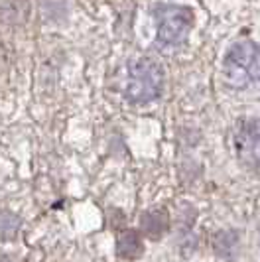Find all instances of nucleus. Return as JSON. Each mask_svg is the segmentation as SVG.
<instances>
[{
  "instance_id": "f257e3e1",
  "label": "nucleus",
  "mask_w": 260,
  "mask_h": 262,
  "mask_svg": "<svg viewBox=\"0 0 260 262\" xmlns=\"http://www.w3.org/2000/svg\"><path fill=\"white\" fill-rule=\"evenodd\" d=\"M164 89V69L152 57H136L128 63L124 95L130 103L144 105L158 99Z\"/></svg>"
},
{
  "instance_id": "f03ea898",
  "label": "nucleus",
  "mask_w": 260,
  "mask_h": 262,
  "mask_svg": "<svg viewBox=\"0 0 260 262\" xmlns=\"http://www.w3.org/2000/svg\"><path fill=\"white\" fill-rule=\"evenodd\" d=\"M223 77L225 81L243 89L260 81V48L252 41H239L231 46L223 59Z\"/></svg>"
},
{
  "instance_id": "7ed1b4c3",
  "label": "nucleus",
  "mask_w": 260,
  "mask_h": 262,
  "mask_svg": "<svg viewBox=\"0 0 260 262\" xmlns=\"http://www.w3.org/2000/svg\"><path fill=\"white\" fill-rule=\"evenodd\" d=\"M156 39L162 48H178L187 39L193 14L182 4H160L156 8Z\"/></svg>"
},
{
  "instance_id": "423d86ee",
  "label": "nucleus",
  "mask_w": 260,
  "mask_h": 262,
  "mask_svg": "<svg viewBox=\"0 0 260 262\" xmlns=\"http://www.w3.org/2000/svg\"><path fill=\"white\" fill-rule=\"evenodd\" d=\"M168 227V217L164 211H152L146 213L142 219V231L150 236H160Z\"/></svg>"
},
{
  "instance_id": "0eeeda50",
  "label": "nucleus",
  "mask_w": 260,
  "mask_h": 262,
  "mask_svg": "<svg viewBox=\"0 0 260 262\" xmlns=\"http://www.w3.org/2000/svg\"><path fill=\"white\" fill-rule=\"evenodd\" d=\"M18 227H20L18 217H14L12 213H8V211L0 213V236H4V238L14 236L16 231H18Z\"/></svg>"
},
{
  "instance_id": "39448f33",
  "label": "nucleus",
  "mask_w": 260,
  "mask_h": 262,
  "mask_svg": "<svg viewBox=\"0 0 260 262\" xmlns=\"http://www.w3.org/2000/svg\"><path fill=\"white\" fill-rule=\"evenodd\" d=\"M117 250L118 256L124 260H136L144 250L142 236L138 231H122L117 238Z\"/></svg>"
},
{
  "instance_id": "20e7f679",
  "label": "nucleus",
  "mask_w": 260,
  "mask_h": 262,
  "mask_svg": "<svg viewBox=\"0 0 260 262\" xmlns=\"http://www.w3.org/2000/svg\"><path fill=\"white\" fill-rule=\"evenodd\" d=\"M233 152L247 168H260V118H241L233 128Z\"/></svg>"
}]
</instances>
